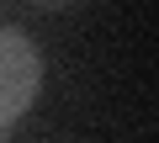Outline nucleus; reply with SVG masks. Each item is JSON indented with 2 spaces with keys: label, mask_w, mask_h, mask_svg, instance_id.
I'll list each match as a JSON object with an SVG mask.
<instances>
[{
  "label": "nucleus",
  "mask_w": 159,
  "mask_h": 143,
  "mask_svg": "<svg viewBox=\"0 0 159 143\" xmlns=\"http://www.w3.org/2000/svg\"><path fill=\"white\" fill-rule=\"evenodd\" d=\"M37 85H43L37 42L27 32H16V27H0V132L37 101Z\"/></svg>",
  "instance_id": "obj_1"
}]
</instances>
